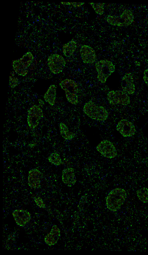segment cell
I'll list each match as a JSON object with an SVG mask.
<instances>
[{"instance_id": "15", "label": "cell", "mask_w": 148, "mask_h": 255, "mask_svg": "<svg viewBox=\"0 0 148 255\" xmlns=\"http://www.w3.org/2000/svg\"><path fill=\"white\" fill-rule=\"evenodd\" d=\"M59 85L66 94H77L78 88L77 83L74 80L66 78L62 80Z\"/></svg>"}, {"instance_id": "13", "label": "cell", "mask_w": 148, "mask_h": 255, "mask_svg": "<svg viewBox=\"0 0 148 255\" xmlns=\"http://www.w3.org/2000/svg\"><path fill=\"white\" fill-rule=\"evenodd\" d=\"M60 236V229L57 225H54L52 226L50 232L45 236V242L49 246L54 245L57 243Z\"/></svg>"}, {"instance_id": "14", "label": "cell", "mask_w": 148, "mask_h": 255, "mask_svg": "<svg viewBox=\"0 0 148 255\" xmlns=\"http://www.w3.org/2000/svg\"><path fill=\"white\" fill-rule=\"evenodd\" d=\"M62 180L63 182L68 187L74 185L77 181L74 169L72 167L64 169L62 171Z\"/></svg>"}, {"instance_id": "25", "label": "cell", "mask_w": 148, "mask_h": 255, "mask_svg": "<svg viewBox=\"0 0 148 255\" xmlns=\"http://www.w3.org/2000/svg\"><path fill=\"white\" fill-rule=\"evenodd\" d=\"M119 16L108 15L106 18L107 22L110 25L121 27Z\"/></svg>"}, {"instance_id": "12", "label": "cell", "mask_w": 148, "mask_h": 255, "mask_svg": "<svg viewBox=\"0 0 148 255\" xmlns=\"http://www.w3.org/2000/svg\"><path fill=\"white\" fill-rule=\"evenodd\" d=\"M132 74L126 73L122 77L121 81V87L122 90L127 94L131 95L134 93L135 91V86Z\"/></svg>"}, {"instance_id": "29", "label": "cell", "mask_w": 148, "mask_h": 255, "mask_svg": "<svg viewBox=\"0 0 148 255\" xmlns=\"http://www.w3.org/2000/svg\"><path fill=\"white\" fill-rule=\"evenodd\" d=\"M71 4L74 7H80L85 3L84 2H71Z\"/></svg>"}, {"instance_id": "5", "label": "cell", "mask_w": 148, "mask_h": 255, "mask_svg": "<svg viewBox=\"0 0 148 255\" xmlns=\"http://www.w3.org/2000/svg\"><path fill=\"white\" fill-rule=\"evenodd\" d=\"M66 64V61L64 58L57 53L51 55L47 59L48 66L50 71L54 74L62 72Z\"/></svg>"}, {"instance_id": "1", "label": "cell", "mask_w": 148, "mask_h": 255, "mask_svg": "<svg viewBox=\"0 0 148 255\" xmlns=\"http://www.w3.org/2000/svg\"><path fill=\"white\" fill-rule=\"evenodd\" d=\"M127 197L126 191L123 189L116 188L111 190L106 198V205L109 210L115 212L119 210Z\"/></svg>"}, {"instance_id": "9", "label": "cell", "mask_w": 148, "mask_h": 255, "mask_svg": "<svg viewBox=\"0 0 148 255\" xmlns=\"http://www.w3.org/2000/svg\"><path fill=\"white\" fill-rule=\"evenodd\" d=\"M16 224L18 226L24 227L30 221L31 214L28 211L22 209H16L12 213Z\"/></svg>"}, {"instance_id": "17", "label": "cell", "mask_w": 148, "mask_h": 255, "mask_svg": "<svg viewBox=\"0 0 148 255\" xmlns=\"http://www.w3.org/2000/svg\"><path fill=\"white\" fill-rule=\"evenodd\" d=\"M56 87L54 84L51 85L45 93V101L51 106L55 105L56 98Z\"/></svg>"}, {"instance_id": "26", "label": "cell", "mask_w": 148, "mask_h": 255, "mask_svg": "<svg viewBox=\"0 0 148 255\" xmlns=\"http://www.w3.org/2000/svg\"><path fill=\"white\" fill-rule=\"evenodd\" d=\"M19 83L18 79L12 73L10 76L9 85L12 88H14L18 86Z\"/></svg>"}, {"instance_id": "22", "label": "cell", "mask_w": 148, "mask_h": 255, "mask_svg": "<svg viewBox=\"0 0 148 255\" xmlns=\"http://www.w3.org/2000/svg\"><path fill=\"white\" fill-rule=\"evenodd\" d=\"M137 196L139 199L143 203H148V189L143 187L136 191Z\"/></svg>"}, {"instance_id": "27", "label": "cell", "mask_w": 148, "mask_h": 255, "mask_svg": "<svg viewBox=\"0 0 148 255\" xmlns=\"http://www.w3.org/2000/svg\"><path fill=\"white\" fill-rule=\"evenodd\" d=\"M34 201L36 205L39 208H44L46 207L45 204L41 197H35L34 198Z\"/></svg>"}, {"instance_id": "7", "label": "cell", "mask_w": 148, "mask_h": 255, "mask_svg": "<svg viewBox=\"0 0 148 255\" xmlns=\"http://www.w3.org/2000/svg\"><path fill=\"white\" fill-rule=\"evenodd\" d=\"M96 149L103 156L107 158H114L117 155L116 149L113 143L107 140L101 141L96 146Z\"/></svg>"}, {"instance_id": "19", "label": "cell", "mask_w": 148, "mask_h": 255, "mask_svg": "<svg viewBox=\"0 0 148 255\" xmlns=\"http://www.w3.org/2000/svg\"><path fill=\"white\" fill-rule=\"evenodd\" d=\"M59 127L60 135L64 139L71 140L75 137V134L70 131L68 126L64 123H60Z\"/></svg>"}, {"instance_id": "16", "label": "cell", "mask_w": 148, "mask_h": 255, "mask_svg": "<svg viewBox=\"0 0 148 255\" xmlns=\"http://www.w3.org/2000/svg\"><path fill=\"white\" fill-rule=\"evenodd\" d=\"M121 27H127L134 22V16L132 11L128 9L125 10L119 16Z\"/></svg>"}, {"instance_id": "2", "label": "cell", "mask_w": 148, "mask_h": 255, "mask_svg": "<svg viewBox=\"0 0 148 255\" xmlns=\"http://www.w3.org/2000/svg\"><path fill=\"white\" fill-rule=\"evenodd\" d=\"M83 111L88 117L97 121H105L108 116V113L104 107L97 106L91 100L85 104Z\"/></svg>"}, {"instance_id": "28", "label": "cell", "mask_w": 148, "mask_h": 255, "mask_svg": "<svg viewBox=\"0 0 148 255\" xmlns=\"http://www.w3.org/2000/svg\"><path fill=\"white\" fill-rule=\"evenodd\" d=\"M143 78L145 83L148 87V68L144 70Z\"/></svg>"}, {"instance_id": "6", "label": "cell", "mask_w": 148, "mask_h": 255, "mask_svg": "<svg viewBox=\"0 0 148 255\" xmlns=\"http://www.w3.org/2000/svg\"><path fill=\"white\" fill-rule=\"evenodd\" d=\"M107 99L109 103L113 105L120 104L127 106L130 102V98L128 95L121 90H113L109 92Z\"/></svg>"}, {"instance_id": "21", "label": "cell", "mask_w": 148, "mask_h": 255, "mask_svg": "<svg viewBox=\"0 0 148 255\" xmlns=\"http://www.w3.org/2000/svg\"><path fill=\"white\" fill-rule=\"evenodd\" d=\"M34 57L30 51L27 52L19 60L21 64L26 68L29 67L32 62Z\"/></svg>"}, {"instance_id": "10", "label": "cell", "mask_w": 148, "mask_h": 255, "mask_svg": "<svg viewBox=\"0 0 148 255\" xmlns=\"http://www.w3.org/2000/svg\"><path fill=\"white\" fill-rule=\"evenodd\" d=\"M42 175V173L37 169H30L28 172L27 180L28 186L32 189L40 188Z\"/></svg>"}, {"instance_id": "30", "label": "cell", "mask_w": 148, "mask_h": 255, "mask_svg": "<svg viewBox=\"0 0 148 255\" xmlns=\"http://www.w3.org/2000/svg\"><path fill=\"white\" fill-rule=\"evenodd\" d=\"M38 101L40 105V106L41 107H42L43 105H44V103L42 100L41 99H38Z\"/></svg>"}, {"instance_id": "23", "label": "cell", "mask_w": 148, "mask_h": 255, "mask_svg": "<svg viewBox=\"0 0 148 255\" xmlns=\"http://www.w3.org/2000/svg\"><path fill=\"white\" fill-rule=\"evenodd\" d=\"M49 161L56 166H59L62 163V160L60 155L56 152L51 153L47 158Z\"/></svg>"}, {"instance_id": "3", "label": "cell", "mask_w": 148, "mask_h": 255, "mask_svg": "<svg viewBox=\"0 0 148 255\" xmlns=\"http://www.w3.org/2000/svg\"><path fill=\"white\" fill-rule=\"evenodd\" d=\"M95 67L97 72V78L102 83H106L108 78L115 71L112 62L108 60H101L97 62Z\"/></svg>"}, {"instance_id": "18", "label": "cell", "mask_w": 148, "mask_h": 255, "mask_svg": "<svg viewBox=\"0 0 148 255\" xmlns=\"http://www.w3.org/2000/svg\"><path fill=\"white\" fill-rule=\"evenodd\" d=\"M77 47V43L73 40L64 44L62 47V51L64 56L67 57L71 56L76 50Z\"/></svg>"}, {"instance_id": "24", "label": "cell", "mask_w": 148, "mask_h": 255, "mask_svg": "<svg viewBox=\"0 0 148 255\" xmlns=\"http://www.w3.org/2000/svg\"><path fill=\"white\" fill-rule=\"evenodd\" d=\"M90 4L97 14L100 15L103 14L105 3H90Z\"/></svg>"}, {"instance_id": "31", "label": "cell", "mask_w": 148, "mask_h": 255, "mask_svg": "<svg viewBox=\"0 0 148 255\" xmlns=\"http://www.w3.org/2000/svg\"><path fill=\"white\" fill-rule=\"evenodd\" d=\"M61 3L64 5H71V2H61Z\"/></svg>"}, {"instance_id": "8", "label": "cell", "mask_w": 148, "mask_h": 255, "mask_svg": "<svg viewBox=\"0 0 148 255\" xmlns=\"http://www.w3.org/2000/svg\"><path fill=\"white\" fill-rule=\"evenodd\" d=\"M116 130L124 137H130L136 133L135 127L133 123L126 119H122L118 123Z\"/></svg>"}, {"instance_id": "4", "label": "cell", "mask_w": 148, "mask_h": 255, "mask_svg": "<svg viewBox=\"0 0 148 255\" xmlns=\"http://www.w3.org/2000/svg\"><path fill=\"white\" fill-rule=\"evenodd\" d=\"M44 117L43 111L38 105L31 106L27 111V122L31 129L35 128L38 125L40 120Z\"/></svg>"}, {"instance_id": "11", "label": "cell", "mask_w": 148, "mask_h": 255, "mask_svg": "<svg viewBox=\"0 0 148 255\" xmlns=\"http://www.w3.org/2000/svg\"><path fill=\"white\" fill-rule=\"evenodd\" d=\"M80 53L83 62L85 64H92L96 61V56L95 51L89 46L83 45L80 49Z\"/></svg>"}, {"instance_id": "20", "label": "cell", "mask_w": 148, "mask_h": 255, "mask_svg": "<svg viewBox=\"0 0 148 255\" xmlns=\"http://www.w3.org/2000/svg\"><path fill=\"white\" fill-rule=\"evenodd\" d=\"M13 69L15 72L18 75L23 77L27 74L28 70L21 63L19 59L14 60L12 63Z\"/></svg>"}, {"instance_id": "32", "label": "cell", "mask_w": 148, "mask_h": 255, "mask_svg": "<svg viewBox=\"0 0 148 255\" xmlns=\"http://www.w3.org/2000/svg\"><path fill=\"white\" fill-rule=\"evenodd\" d=\"M135 64L136 66H140V62L137 61H136L135 62Z\"/></svg>"}]
</instances>
